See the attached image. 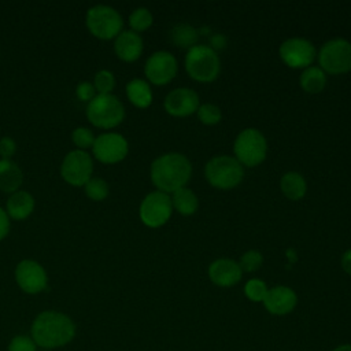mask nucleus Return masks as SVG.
Returning a JSON list of instances; mask_svg holds the SVG:
<instances>
[{
    "mask_svg": "<svg viewBox=\"0 0 351 351\" xmlns=\"http://www.w3.org/2000/svg\"><path fill=\"white\" fill-rule=\"evenodd\" d=\"M149 174L158 191L173 193L188 184L192 176V165L185 155L169 152L158 156L152 162Z\"/></svg>",
    "mask_w": 351,
    "mask_h": 351,
    "instance_id": "f257e3e1",
    "label": "nucleus"
},
{
    "mask_svg": "<svg viewBox=\"0 0 351 351\" xmlns=\"http://www.w3.org/2000/svg\"><path fill=\"white\" fill-rule=\"evenodd\" d=\"M75 333L73 321L58 311L40 313L32 325V339L43 348H56L67 344Z\"/></svg>",
    "mask_w": 351,
    "mask_h": 351,
    "instance_id": "f03ea898",
    "label": "nucleus"
},
{
    "mask_svg": "<svg viewBox=\"0 0 351 351\" xmlns=\"http://www.w3.org/2000/svg\"><path fill=\"white\" fill-rule=\"evenodd\" d=\"M185 69L191 78L200 82H211L219 74L221 60L213 47L196 44L188 49Z\"/></svg>",
    "mask_w": 351,
    "mask_h": 351,
    "instance_id": "7ed1b4c3",
    "label": "nucleus"
},
{
    "mask_svg": "<svg viewBox=\"0 0 351 351\" xmlns=\"http://www.w3.org/2000/svg\"><path fill=\"white\" fill-rule=\"evenodd\" d=\"M86 117L96 128L112 129L123 121L125 108L121 100L111 93L96 95L88 103Z\"/></svg>",
    "mask_w": 351,
    "mask_h": 351,
    "instance_id": "20e7f679",
    "label": "nucleus"
},
{
    "mask_svg": "<svg viewBox=\"0 0 351 351\" xmlns=\"http://www.w3.org/2000/svg\"><path fill=\"white\" fill-rule=\"evenodd\" d=\"M204 174L213 186L218 189H232L241 182L244 169L236 158L219 155L206 163Z\"/></svg>",
    "mask_w": 351,
    "mask_h": 351,
    "instance_id": "39448f33",
    "label": "nucleus"
},
{
    "mask_svg": "<svg viewBox=\"0 0 351 351\" xmlns=\"http://www.w3.org/2000/svg\"><path fill=\"white\" fill-rule=\"evenodd\" d=\"M233 151L236 155L234 158L241 163V166L254 167L265 160L267 143L262 132L254 128H247L237 134Z\"/></svg>",
    "mask_w": 351,
    "mask_h": 351,
    "instance_id": "423d86ee",
    "label": "nucleus"
},
{
    "mask_svg": "<svg viewBox=\"0 0 351 351\" xmlns=\"http://www.w3.org/2000/svg\"><path fill=\"white\" fill-rule=\"evenodd\" d=\"M88 30L100 40H110L117 37L123 26L121 14L110 5H95L86 12Z\"/></svg>",
    "mask_w": 351,
    "mask_h": 351,
    "instance_id": "0eeeda50",
    "label": "nucleus"
},
{
    "mask_svg": "<svg viewBox=\"0 0 351 351\" xmlns=\"http://www.w3.org/2000/svg\"><path fill=\"white\" fill-rule=\"evenodd\" d=\"M319 66L324 73L343 74L351 70V43L344 38L326 41L318 53Z\"/></svg>",
    "mask_w": 351,
    "mask_h": 351,
    "instance_id": "6e6552de",
    "label": "nucleus"
},
{
    "mask_svg": "<svg viewBox=\"0 0 351 351\" xmlns=\"http://www.w3.org/2000/svg\"><path fill=\"white\" fill-rule=\"evenodd\" d=\"M173 213L171 199L167 193L155 191L148 193L140 204V219L149 228H159L165 225Z\"/></svg>",
    "mask_w": 351,
    "mask_h": 351,
    "instance_id": "1a4fd4ad",
    "label": "nucleus"
},
{
    "mask_svg": "<svg viewBox=\"0 0 351 351\" xmlns=\"http://www.w3.org/2000/svg\"><path fill=\"white\" fill-rule=\"evenodd\" d=\"M92 158L81 149L70 151L60 165L62 178L73 186H84L92 178Z\"/></svg>",
    "mask_w": 351,
    "mask_h": 351,
    "instance_id": "9d476101",
    "label": "nucleus"
},
{
    "mask_svg": "<svg viewBox=\"0 0 351 351\" xmlns=\"http://www.w3.org/2000/svg\"><path fill=\"white\" fill-rule=\"evenodd\" d=\"M92 151L99 162L114 165L125 159L129 151V144L122 134L103 133L95 138Z\"/></svg>",
    "mask_w": 351,
    "mask_h": 351,
    "instance_id": "9b49d317",
    "label": "nucleus"
},
{
    "mask_svg": "<svg viewBox=\"0 0 351 351\" xmlns=\"http://www.w3.org/2000/svg\"><path fill=\"white\" fill-rule=\"evenodd\" d=\"M280 56L289 67L307 69L315 58V48L307 38L291 37L280 45Z\"/></svg>",
    "mask_w": 351,
    "mask_h": 351,
    "instance_id": "f8f14e48",
    "label": "nucleus"
},
{
    "mask_svg": "<svg viewBox=\"0 0 351 351\" xmlns=\"http://www.w3.org/2000/svg\"><path fill=\"white\" fill-rule=\"evenodd\" d=\"M177 69V59L170 52L156 51L147 59L144 73L149 82L166 85L176 77Z\"/></svg>",
    "mask_w": 351,
    "mask_h": 351,
    "instance_id": "ddd939ff",
    "label": "nucleus"
},
{
    "mask_svg": "<svg viewBox=\"0 0 351 351\" xmlns=\"http://www.w3.org/2000/svg\"><path fill=\"white\" fill-rule=\"evenodd\" d=\"M15 280L26 293H38L47 287V271L44 267L32 259H23L16 265Z\"/></svg>",
    "mask_w": 351,
    "mask_h": 351,
    "instance_id": "4468645a",
    "label": "nucleus"
},
{
    "mask_svg": "<svg viewBox=\"0 0 351 351\" xmlns=\"http://www.w3.org/2000/svg\"><path fill=\"white\" fill-rule=\"evenodd\" d=\"M197 108L199 96L191 88H176L165 97V110L173 117H188Z\"/></svg>",
    "mask_w": 351,
    "mask_h": 351,
    "instance_id": "2eb2a0df",
    "label": "nucleus"
},
{
    "mask_svg": "<svg viewBox=\"0 0 351 351\" xmlns=\"http://www.w3.org/2000/svg\"><path fill=\"white\" fill-rule=\"evenodd\" d=\"M298 303V296L295 291L285 285H277L267 291L263 304L265 308L274 315H285L291 313Z\"/></svg>",
    "mask_w": 351,
    "mask_h": 351,
    "instance_id": "dca6fc26",
    "label": "nucleus"
},
{
    "mask_svg": "<svg viewBox=\"0 0 351 351\" xmlns=\"http://www.w3.org/2000/svg\"><path fill=\"white\" fill-rule=\"evenodd\" d=\"M241 276L239 262L229 258H219L208 267V277L218 287H232L241 280Z\"/></svg>",
    "mask_w": 351,
    "mask_h": 351,
    "instance_id": "f3484780",
    "label": "nucleus"
},
{
    "mask_svg": "<svg viewBox=\"0 0 351 351\" xmlns=\"http://www.w3.org/2000/svg\"><path fill=\"white\" fill-rule=\"evenodd\" d=\"M144 44L138 33L133 30H123L115 37L114 49L117 56L123 62H134L140 58Z\"/></svg>",
    "mask_w": 351,
    "mask_h": 351,
    "instance_id": "a211bd4d",
    "label": "nucleus"
},
{
    "mask_svg": "<svg viewBox=\"0 0 351 351\" xmlns=\"http://www.w3.org/2000/svg\"><path fill=\"white\" fill-rule=\"evenodd\" d=\"M5 208L10 218L15 221L26 219L34 210V197L26 191H16L8 197Z\"/></svg>",
    "mask_w": 351,
    "mask_h": 351,
    "instance_id": "6ab92c4d",
    "label": "nucleus"
},
{
    "mask_svg": "<svg viewBox=\"0 0 351 351\" xmlns=\"http://www.w3.org/2000/svg\"><path fill=\"white\" fill-rule=\"evenodd\" d=\"M23 181L21 167L11 159H0V191L14 193L19 189Z\"/></svg>",
    "mask_w": 351,
    "mask_h": 351,
    "instance_id": "aec40b11",
    "label": "nucleus"
},
{
    "mask_svg": "<svg viewBox=\"0 0 351 351\" xmlns=\"http://www.w3.org/2000/svg\"><path fill=\"white\" fill-rule=\"evenodd\" d=\"M126 96L129 101L138 108H147L152 103L151 86L147 81L141 78H134L128 82Z\"/></svg>",
    "mask_w": 351,
    "mask_h": 351,
    "instance_id": "412c9836",
    "label": "nucleus"
},
{
    "mask_svg": "<svg viewBox=\"0 0 351 351\" xmlns=\"http://www.w3.org/2000/svg\"><path fill=\"white\" fill-rule=\"evenodd\" d=\"M280 186H281L282 193L291 200L302 199L307 191L306 180L298 171L285 173L280 180Z\"/></svg>",
    "mask_w": 351,
    "mask_h": 351,
    "instance_id": "4be33fe9",
    "label": "nucleus"
},
{
    "mask_svg": "<svg viewBox=\"0 0 351 351\" xmlns=\"http://www.w3.org/2000/svg\"><path fill=\"white\" fill-rule=\"evenodd\" d=\"M171 204L173 208H176L182 215H191L193 214L199 207V200L195 192L186 186L180 188L173 192Z\"/></svg>",
    "mask_w": 351,
    "mask_h": 351,
    "instance_id": "5701e85b",
    "label": "nucleus"
},
{
    "mask_svg": "<svg viewBox=\"0 0 351 351\" xmlns=\"http://www.w3.org/2000/svg\"><path fill=\"white\" fill-rule=\"evenodd\" d=\"M170 40L174 43V45L180 48H192L196 45L199 40V33L196 27H193L189 23H177L170 30Z\"/></svg>",
    "mask_w": 351,
    "mask_h": 351,
    "instance_id": "b1692460",
    "label": "nucleus"
},
{
    "mask_svg": "<svg viewBox=\"0 0 351 351\" xmlns=\"http://www.w3.org/2000/svg\"><path fill=\"white\" fill-rule=\"evenodd\" d=\"M326 75L321 67L308 66L300 75V85L306 92L318 93L325 88Z\"/></svg>",
    "mask_w": 351,
    "mask_h": 351,
    "instance_id": "393cba45",
    "label": "nucleus"
},
{
    "mask_svg": "<svg viewBox=\"0 0 351 351\" xmlns=\"http://www.w3.org/2000/svg\"><path fill=\"white\" fill-rule=\"evenodd\" d=\"M154 22V18H152V14L148 8L145 7H138L136 8L130 16H129V25L132 27L133 32L138 33V32H144L147 30Z\"/></svg>",
    "mask_w": 351,
    "mask_h": 351,
    "instance_id": "a878e982",
    "label": "nucleus"
},
{
    "mask_svg": "<svg viewBox=\"0 0 351 351\" xmlns=\"http://www.w3.org/2000/svg\"><path fill=\"white\" fill-rule=\"evenodd\" d=\"M85 195L95 202H101L108 196L110 188L108 184L103 178H90L85 185H84Z\"/></svg>",
    "mask_w": 351,
    "mask_h": 351,
    "instance_id": "bb28decb",
    "label": "nucleus"
},
{
    "mask_svg": "<svg viewBox=\"0 0 351 351\" xmlns=\"http://www.w3.org/2000/svg\"><path fill=\"white\" fill-rule=\"evenodd\" d=\"M93 86L97 92V95H108L115 86V77L108 70H100L96 73L93 80Z\"/></svg>",
    "mask_w": 351,
    "mask_h": 351,
    "instance_id": "cd10ccee",
    "label": "nucleus"
},
{
    "mask_svg": "<svg viewBox=\"0 0 351 351\" xmlns=\"http://www.w3.org/2000/svg\"><path fill=\"white\" fill-rule=\"evenodd\" d=\"M197 117H199L200 122L204 125H215L221 121L222 112L218 106L211 104V103H204V104L199 106Z\"/></svg>",
    "mask_w": 351,
    "mask_h": 351,
    "instance_id": "c85d7f7f",
    "label": "nucleus"
},
{
    "mask_svg": "<svg viewBox=\"0 0 351 351\" xmlns=\"http://www.w3.org/2000/svg\"><path fill=\"white\" fill-rule=\"evenodd\" d=\"M267 291L269 289H267L265 281H262L259 278H251L250 281H247V284L244 287L245 296L252 302H263Z\"/></svg>",
    "mask_w": 351,
    "mask_h": 351,
    "instance_id": "c756f323",
    "label": "nucleus"
},
{
    "mask_svg": "<svg viewBox=\"0 0 351 351\" xmlns=\"http://www.w3.org/2000/svg\"><path fill=\"white\" fill-rule=\"evenodd\" d=\"M263 263V256L259 251L256 250H250L247 252H244L240 258V262H239V266L243 271H255L258 270Z\"/></svg>",
    "mask_w": 351,
    "mask_h": 351,
    "instance_id": "7c9ffc66",
    "label": "nucleus"
},
{
    "mask_svg": "<svg viewBox=\"0 0 351 351\" xmlns=\"http://www.w3.org/2000/svg\"><path fill=\"white\" fill-rule=\"evenodd\" d=\"M95 138L96 137L93 136L92 130H89L88 128H77L71 133V140H73L74 145L78 147L81 151H84L86 148H92Z\"/></svg>",
    "mask_w": 351,
    "mask_h": 351,
    "instance_id": "2f4dec72",
    "label": "nucleus"
},
{
    "mask_svg": "<svg viewBox=\"0 0 351 351\" xmlns=\"http://www.w3.org/2000/svg\"><path fill=\"white\" fill-rule=\"evenodd\" d=\"M8 351H36V343L32 337L19 335L11 340Z\"/></svg>",
    "mask_w": 351,
    "mask_h": 351,
    "instance_id": "473e14b6",
    "label": "nucleus"
},
{
    "mask_svg": "<svg viewBox=\"0 0 351 351\" xmlns=\"http://www.w3.org/2000/svg\"><path fill=\"white\" fill-rule=\"evenodd\" d=\"M75 93H77V96L81 101H88L89 103L96 96V89H95L93 84H90L88 81H84V82L77 85Z\"/></svg>",
    "mask_w": 351,
    "mask_h": 351,
    "instance_id": "72a5a7b5",
    "label": "nucleus"
},
{
    "mask_svg": "<svg viewBox=\"0 0 351 351\" xmlns=\"http://www.w3.org/2000/svg\"><path fill=\"white\" fill-rule=\"evenodd\" d=\"M16 151V144L11 137L0 138V156L1 159H11Z\"/></svg>",
    "mask_w": 351,
    "mask_h": 351,
    "instance_id": "f704fd0d",
    "label": "nucleus"
},
{
    "mask_svg": "<svg viewBox=\"0 0 351 351\" xmlns=\"http://www.w3.org/2000/svg\"><path fill=\"white\" fill-rule=\"evenodd\" d=\"M10 232V217L5 213V210H3L0 207V240H3Z\"/></svg>",
    "mask_w": 351,
    "mask_h": 351,
    "instance_id": "c9c22d12",
    "label": "nucleus"
},
{
    "mask_svg": "<svg viewBox=\"0 0 351 351\" xmlns=\"http://www.w3.org/2000/svg\"><path fill=\"white\" fill-rule=\"evenodd\" d=\"M341 267L347 274L351 276V250H347L341 256Z\"/></svg>",
    "mask_w": 351,
    "mask_h": 351,
    "instance_id": "e433bc0d",
    "label": "nucleus"
},
{
    "mask_svg": "<svg viewBox=\"0 0 351 351\" xmlns=\"http://www.w3.org/2000/svg\"><path fill=\"white\" fill-rule=\"evenodd\" d=\"M332 351H351V344H341V346L336 347Z\"/></svg>",
    "mask_w": 351,
    "mask_h": 351,
    "instance_id": "4c0bfd02",
    "label": "nucleus"
}]
</instances>
